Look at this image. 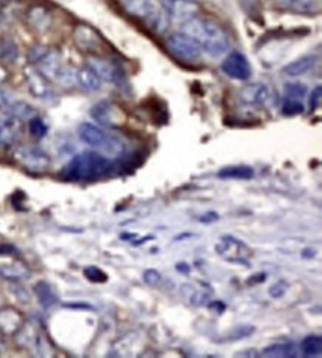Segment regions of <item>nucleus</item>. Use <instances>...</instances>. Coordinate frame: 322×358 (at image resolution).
Instances as JSON below:
<instances>
[{
	"label": "nucleus",
	"mask_w": 322,
	"mask_h": 358,
	"mask_svg": "<svg viewBox=\"0 0 322 358\" xmlns=\"http://www.w3.org/2000/svg\"><path fill=\"white\" fill-rule=\"evenodd\" d=\"M181 25V33L195 39L211 57H221L229 51V36L215 20L193 17Z\"/></svg>",
	"instance_id": "nucleus-1"
},
{
	"label": "nucleus",
	"mask_w": 322,
	"mask_h": 358,
	"mask_svg": "<svg viewBox=\"0 0 322 358\" xmlns=\"http://www.w3.org/2000/svg\"><path fill=\"white\" fill-rule=\"evenodd\" d=\"M171 2L172 0H128L125 11L143 21L157 35H164L171 24Z\"/></svg>",
	"instance_id": "nucleus-2"
},
{
	"label": "nucleus",
	"mask_w": 322,
	"mask_h": 358,
	"mask_svg": "<svg viewBox=\"0 0 322 358\" xmlns=\"http://www.w3.org/2000/svg\"><path fill=\"white\" fill-rule=\"evenodd\" d=\"M113 168L112 162L96 152H83L64 167L61 176L73 181H89L107 176Z\"/></svg>",
	"instance_id": "nucleus-3"
},
{
	"label": "nucleus",
	"mask_w": 322,
	"mask_h": 358,
	"mask_svg": "<svg viewBox=\"0 0 322 358\" xmlns=\"http://www.w3.org/2000/svg\"><path fill=\"white\" fill-rule=\"evenodd\" d=\"M77 134L83 143H86L88 146L96 150H101L103 153L119 155L123 150V146L119 140L109 136L104 129H101L100 126H96L91 122L80 123L77 128Z\"/></svg>",
	"instance_id": "nucleus-4"
},
{
	"label": "nucleus",
	"mask_w": 322,
	"mask_h": 358,
	"mask_svg": "<svg viewBox=\"0 0 322 358\" xmlns=\"http://www.w3.org/2000/svg\"><path fill=\"white\" fill-rule=\"evenodd\" d=\"M14 159L22 168L31 173H45L51 165L49 156L40 147L33 144L18 146L14 152Z\"/></svg>",
	"instance_id": "nucleus-5"
},
{
	"label": "nucleus",
	"mask_w": 322,
	"mask_h": 358,
	"mask_svg": "<svg viewBox=\"0 0 322 358\" xmlns=\"http://www.w3.org/2000/svg\"><path fill=\"white\" fill-rule=\"evenodd\" d=\"M165 46L174 57L183 61H196L202 57L204 52L202 46L195 39L181 33V31L180 33H172L167 39Z\"/></svg>",
	"instance_id": "nucleus-6"
},
{
	"label": "nucleus",
	"mask_w": 322,
	"mask_h": 358,
	"mask_svg": "<svg viewBox=\"0 0 322 358\" xmlns=\"http://www.w3.org/2000/svg\"><path fill=\"white\" fill-rule=\"evenodd\" d=\"M221 70L232 79H238V80H246L251 76L249 61L244 54L238 51H233L226 57V60L221 62Z\"/></svg>",
	"instance_id": "nucleus-7"
},
{
	"label": "nucleus",
	"mask_w": 322,
	"mask_h": 358,
	"mask_svg": "<svg viewBox=\"0 0 322 358\" xmlns=\"http://www.w3.org/2000/svg\"><path fill=\"white\" fill-rule=\"evenodd\" d=\"M91 116L104 126H110V128H116L120 126L125 120L122 112L110 101H100L96 103L92 109H91Z\"/></svg>",
	"instance_id": "nucleus-8"
},
{
	"label": "nucleus",
	"mask_w": 322,
	"mask_h": 358,
	"mask_svg": "<svg viewBox=\"0 0 322 358\" xmlns=\"http://www.w3.org/2000/svg\"><path fill=\"white\" fill-rule=\"evenodd\" d=\"M88 66L95 70L101 80H107L110 83H120L123 80V72L112 60L103 57H91L88 60Z\"/></svg>",
	"instance_id": "nucleus-9"
},
{
	"label": "nucleus",
	"mask_w": 322,
	"mask_h": 358,
	"mask_svg": "<svg viewBox=\"0 0 322 358\" xmlns=\"http://www.w3.org/2000/svg\"><path fill=\"white\" fill-rule=\"evenodd\" d=\"M24 76L27 80L28 91L33 94L36 99L48 100L52 95V89L49 85V80L36 69V67H27L24 70Z\"/></svg>",
	"instance_id": "nucleus-10"
},
{
	"label": "nucleus",
	"mask_w": 322,
	"mask_h": 358,
	"mask_svg": "<svg viewBox=\"0 0 322 358\" xmlns=\"http://www.w3.org/2000/svg\"><path fill=\"white\" fill-rule=\"evenodd\" d=\"M217 253L221 254L224 259L230 260V262H245L246 256L249 254L245 244L233 237H224L217 245Z\"/></svg>",
	"instance_id": "nucleus-11"
},
{
	"label": "nucleus",
	"mask_w": 322,
	"mask_h": 358,
	"mask_svg": "<svg viewBox=\"0 0 322 358\" xmlns=\"http://www.w3.org/2000/svg\"><path fill=\"white\" fill-rule=\"evenodd\" d=\"M270 97V89L265 83H249L239 91V99L251 106H262Z\"/></svg>",
	"instance_id": "nucleus-12"
},
{
	"label": "nucleus",
	"mask_w": 322,
	"mask_h": 358,
	"mask_svg": "<svg viewBox=\"0 0 322 358\" xmlns=\"http://www.w3.org/2000/svg\"><path fill=\"white\" fill-rule=\"evenodd\" d=\"M36 69L49 80L57 79L62 66H61V55L57 49H46L42 58L36 62Z\"/></svg>",
	"instance_id": "nucleus-13"
},
{
	"label": "nucleus",
	"mask_w": 322,
	"mask_h": 358,
	"mask_svg": "<svg viewBox=\"0 0 322 358\" xmlns=\"http://www.w3.org/2000/svg\"><path fill=\"white\" fill-rule=\"evenodd\" d=\"M75 42L82 51H95L101 45V38L89 25L80 24L75 28Z\"/></svg>",
	"instance_id": "nucleus-14"
},
{
	"label": "nucleus",
	"mask_w": 322,
	"mask_h": 358,
	"mask_svg": "<svg viewBox=\"0 0 322 358\" xmlns=\"http://www.w3.org/2000/svg\"><path fill=\"white\" fill-rule=\"evenodd\" d=\"M24 317L14 308H2L0 309V332L5 335H17V332L22 327Z\"/></svg>",
	"instance_id": "nucleus-15"
},
{
	"label": "nucleus",
	"mask_w": 322,
	"mask_h": 358,
	"mask_svg": "<svg viewBox=\"0 0 322 358\" xmlns=\"http://www.w3.org/2000/svg\"><path fill=\"white\" fill-rule=\"evenodd\" d=\"M170 12H171V20L186 22L190 18L196 17L198 5L195 2H191V0H172Z\"/></svg>",
	"instance_id": "nucleus-16"
},
{
	"label": "nucleus",
	"mask_w": 322,
	"mask_h": 358,
	"mask_svg": "<svg viewBox=\"0 0 322 358\" xmlns=\"http://www.w3.org/2000/svg\"><path fill=\"white\" fill-rule=\"evenodd\" d=\"M30 269L19 260H8V262H0V277L11 281H21L28 278Z\"/></svg>",
	"instance_id": "nucleus-17"
},
{
	"label": "nucleus",
	"mask_w": 322,
	"mask_h": 358,
	"mask_svg": "<svg viewBox=\"0 0 322 358\" xmlns=\"http://www.w3.org/2000/svg\"><path fill=\"white\" fill-rule=\"evenodd\" d=\"M76 80L79 82V85L88 91V92H95L101 88V79L100 76L95 73V70L91 66H83L82 69L77 70L76 73Z\"/></svg>",
	"instance_id": "nucleus-18"
},
{
	"label": "nucleus",
	"mask_w": 322,
	"mask_h": 358,
	"mask_svg": "<svg viewBox=\"0 0 322 358\" xmlns=\"http://www.w3.org/2000/svg\"><path fill=\"white\" fill-rule=\"evenodd\" d=\"M21 123L17 118L0 119V143H12L18 139Z\"/></svg>",
	"instance_id": "nucleus-19"
},
{
	"label": "nucleus",
	"mask_w": 322,
	"mask_h": 358,
	"mask_svg": "<svg viewBox=\"0 0 322 358\" xmlns=\"http://www.w3.org/2000/svg\"><path fill=\"white\" fill-rule=\"evenodd\" d=\"M316 62V57L315 55H306L303 58H299L293 62L286 64L284 67V73L286 76H300V75H304L307 73Z\"/></svg>",
	"instance_id": "nucleus-20"
},
{
	"label": "nucleus",
	"mask_w": 322,
	"mask_h": 358,
	"mask_svg": "<svg viewBox=\"0 0 322 358\" xmlns=\"http://www.w3.org/2000/svg\"><path fill=\"white\" fill-rule=\"evenodd\" d=\"M35 293H36V296H38V299L43 308H51L58 302V298L55 295L52 285L48 284L46 281H39L35 285Z\"/></svg>",
	"instance_id": "nucleus-21"
},
{
	"label": "nucleus",
	"mask_w": 322,
	"mask_h": 358,
	"mask_svg": "<svg viewBox=\"0 0 322 358\" xmlns=\"http://www.w3.org/2000/svg\"><path fill=\"white\" fill-rule=\"evenodd\" d=\"M218 177L232 179V180H249L254 177V170L246 165H233L226 167L218 171Z\"/></svg>",
	"instance_id": "nucleus-22"
},
{
	"label": "nucleus",
	"mask_w": 322,
	"mask_h": 358,
	"mask_svg": "<svg viewBox=\"0 0 322 358\" xmlns=\"http://www.w3.org/2000/svg\"><path fill=\"white\" fill-rule=\"evenodd\" d=\"M19 51L17 43L12 39L0 40V61L3 62H15L18 60Z\"/></svg>",
	"instance_id": "nucleus-23"
},
{
	"label": "nucleus",
	"mask_w": 322,
	"mask_h": 358,
	"mask_svg": "<svg viewBox=\"0 0 322 358\" xmlns=\"http://www.w3.org/2000/svg\"><path fill=\"white\" fill-rule=\"evenodd\" d=\"M302 351L307 357H318L322 351V338L319 335H309L302 342Z\"/></svg>",
	"instance_id": "nucleus-24"
},
{
	"label": "nucleus",
	"mask_w": 322,
	"mask_h": 358,
	"mask_svg": "<svg viewBox=\"0 0 322 358\" xmlns=\"http://www.w3.org/2000/svg\"><path fill=\"white\" fill-rule=\"evenodd\" d=\"M28 20H30L31 25H33L35 28H39V30H43V28L49 27V22H51V17L43 8L31 9L30 15H28Z\"/></svg>",
	"instance_id": "nucleus-25"
},
{
	"label": "nucleus",
	"mask_w": 322,
	"mask_h": 358,
	"mask_svg": "<svg viewBox=\"0 0 322 358\" xmlns=\"http://www.w3.org/2000/svg\"><path fill=\"white\" fill-rule=\"evenodd\" d=\"M9 112H11L12 118H17L19 120L21 119H31L35 116V109L24 101H18V103L12 104Z\"/></svg>",
	"instance_id": "nucleus-26"
},
{
	"label": "nucleus",
	"mask_w": 322,
	"mask_h": 358,
	"mask_svg": "<svg viewBox=\"0 0 322 358\" xmlns=\"http://www.w3.org/2000/svg\"><path fill=\"white\" fill-rule=\"evenodd\" d=\"M284 94L289 100H300L307 94V88L303 83H286L284 88Z\"/></svg>",
	"instance_id": "nucleus-27"
},
{
	"label": "nucleus",
	"mask_w": 322,
	"mask_h": 358,
	"mask_svg": "<svg viewBox=\"0 0 322 358\" xmlns=\"http://www.w3.org/2000/svg\"><path fill=\"white\" fill-rule=\"evenodd\" d=\"M28 129H30V134L33 137H36V139H42L48 133L46 123L43 122V119H40L38 116H33L28 120Z\"/></svg>",
	"instance_id": "nucleus-28"
},
{
	"label": "nucleus",
	"mask_w": 322,
	"mask_h": 358,
	"mask_svg": "<svg viewBox=\"0 0 322 358\" xmlns=\"http://www.w3.org/2000/svg\"><path fill=\"white\" fill-rule=\"evenodd\" d=\"M265 355L270 357H289L294 354V346L293 345H272L263 351Z\"/></svg>",
	"instance_id": "nucleus-29"
},
{
	"label": "nucleus",
	"mask_w": 322,
	"mask_h": 358,
	"mask_svg": "<svg viewBox=\"0 0 322 358\" xmlns=\"http://www.w3.org/2000/svg\"><path fill=\"white\" fill-rule=\"evenodd\" d=\"M304 112V106L299 100H289L286 99L285 103L282 104V113L286 116H296Z\"/></svg>",
	"instance_id": "nucleus-30"
},
{
	"label": "nucleus",
	"mask_w": 322,
	"mask_h": 358,
	"mask_svg": "<svg viewBox=\"0 0 322 358\" xmlns=\"http://www.w3.org/2000/svg\"><path fill=\"white\" fill-rule=\"evenodd\" d=\"M85 275H86V278H88L89 281H92V282H104V281L107 279V275H106L101 269L95 268V266L86 268V269H85Z\"/></svg>",
	"instance_id": "nucleus-31"
},
{
	"label": "nucleus",
	"mask_w": 322,
	"mask_h": 358,
	"mask_svg": "<svg viewBox=\"0 0 322 358\" xmlns=\"http://www.w3.org/2000/svg\"><path fill=\"white\" fill-rule=\"evenodd\" d=\"M321 100H322V86L318 85L310 92V97H309V109L310 110H316L319 107V104H321Z\"/></svg>",
	"instance_id": "nucleus-32"
},
{
	"label": "nucleus",
	"mask_w": 322,
	"mask_h": 358,
	"mask_svg": "<svg viewBox=\"0 0 322 358\" xmlns=\"http://www.w3.org/2000/svg\"><path fill=\"white\" fill-rule=\"evenodd\" d=\"M160 279H162V277H160V274H159L156 269H149V271L144 272V281H146L149 285L156 287V285L160 282Z\"/></svg>",
	"instance_id": "nucleus-33"
},
{
	"label": "nucleus",
	"mask_w": 322,
	"mask_h": 358,
	"mask_svg": "<svg viewBox=\"0 0 322 358\" xmlns=\"http://www.w3.org/2000/svg\"><path fill=\"white\" fill-rule=\"evenodd\" d=\"M286 291V284L284 281H279L276 284H273L270 288H269V295L275 299H279L284 296V293Z\"/></svg>",
	"instance_id": "nucleus-34"
},
{
	"label": "nucleus",
	"mask_w": 322,
	"mask_h": 358,
	"mask_svg": "<svg viewBox=\"0 0 322 358\" xmlns=\"http://www.w3.org/2000/svg\"><path fill=\"white\" fill-rule=\"evenodd\" d=\"M8 79V70L0 64V85H3Z\"/></svg>",
	"instance_id": "nucleus-35"
},
{
	"label": "nucleus",
	"mask_w": 322,
	"mask_h": 358,
	"mask_svg": "<svg viewBox=\"0 0 322 358\" xmlns=\"http://www.w3.org/2000/svg\"><path fill=\"white\" fill-rule=\"evenodd\" d=\"M6 104H8V101H6V99H5V95H3L2 91H0V110H3V109L6 107Z\"/></svg>",
	"instance_id": "nucleus-36"
},
{
	"label": "nucleus",
	"mask_w": 322,
	"mask_h": 358,
	"mask_svg": "<svg viewBox=\"0 0 322 358\" xmlns=\"http://www.w3.org/2000/svg\"><path fill=\"white\" fill-rule=\"evenodd\" d=\"M208 217H202L201 219V221H211V220H217L218 219V216L215 214V213H209V214H207Z\"/></svg>",
	"instance_id": "nucleus-37"
},
{
	"label": "nucleus",
	"mask_w": 322,
	"mask_h": 358,
	"mask_svg": "<svg viewBox=\"0 0 322 358\" xmlns=\"http://www.w3.org/2000/svg\"><path fill=\"white\" fill-rule=\"evenodd\" d=\"M177 269H178V271H183V272H189V271H190L189 266H187V265H183V263H181V265H177Z\"/></svg>",
	"instance_id": "nucleus-38"
}]
</instances>
